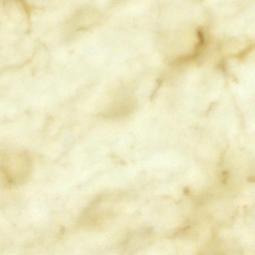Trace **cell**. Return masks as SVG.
<instances>
[{
	"instance_id": "6da1fadb",
	"label": "cell",
	"mask_w": 255,
	"mask_h": 255,
	"mask_svg": "<svg viewBox=\"0 0 255 255\" xmlns=\"http://www.w3.org/2000/svg\"><path fill=\"white\" fill-rule=\"evenodd\" d=\"M1 171L5 182L10 186L21 184L30 176L31 159L23 151L10 152L1 157Z\"/></svg>"
}]
</instances>
